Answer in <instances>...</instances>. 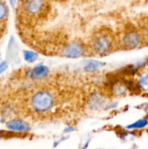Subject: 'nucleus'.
Masks as SVG:
<instances>
[{"label": "nucleus", "instance_id": "nucleus-1", "mask_svg": "<svg viewBox=\"0 0 148 149\" xmlns=\"http://www.w3.org/2000/svg\"><path fill=\"white\" fill-rule=\"evenodd\" d=\"M148 45V41L139 26L128 24L117 34V47L124 51H133Z\"/></svg>", "mask_w": 148, "mask_h": 149}, {"label": "nucleus", "instance_id": "nucleus-2", "mask_svg": "<svg viewBox=\"0 0 148 149\" xmlns=\"http://www.w3.org/2000/svg\"><path fill=\"white\" fill-rule=\"evenodd\" d=\"M90 51L97 56L104 57L113 51L117 47V34H114L109 29H102L96 32L91 40Z\"/></svg>", "mask_w": 148, "mask_h": 149}, {"label": "nucleus", "instance_id": "nucleus-3", "mask_svg": "<svg viewBox=\"0 0 148 149\" xmlns=\"http://www.w3.org/2000/svg\"><path fill=\"white\" fill-rule=\"evenodd\" d=\"M54 93L50 90H38L31 94L29 100L30 108L37 113H45L55 105Z\"/></svg>", "mask_w": 148, "mask_h": 149}, {"label": "nucleus", "instance_id": "nucleus-4", "mask_svg": "<svg viewBox=\"0 0 148 149\" xmlns=\"http://www.w3.org/2000/svg\"><path fill=\"white\" fill-rule=\"evenodd\" d=\"M88 50L89 48L85 44L78 41H72L65 44L61 47L59 54L61 57L75 59L85 56L88 52Z\"/></svg>", "mask_w": 148, "mask_h": 149}, {"label": "nucleus", "instance_id": "nucleus-5", "mask_svg": "<svg viewBox=\"0 0 148 149\" xmlns=\"http://www.w3.org/2000/svg\"><path fill=\"white\" fill-rule=\"evenodd\" d=\"M46 0H22L20 3L21 11L28 17H38L45 10Z\"/></svg>", "mask_w": 148, "mask_h": 149}, {"label": "nucleus", "instance_id": "nucleus-6", "mask_svg": "<svg viewBox=\"0 0 148 149\" xmlns=\"http://www.w3.org/2000/svg\"><path fill=\"white\" fill-rule=\"evenodd\" d=\"M27 77L32 81H40L45 79L50 74V69L48 66L43 64H38L31 68L27 72Z\"/></svg>", "mask_w": 148, "mask_h": 149}, {"label": "nucleus", "instance_id": "nucleus-7", "mask_svg": "<svg viewBox=\"0 0 148 149\" xmlns=\"http://www.w3.org/2000/svg\"><path fill=\"white\" fill-rule=\"evenodd\" d=\"M6 127L16 133H27L31 130V125L24 120L15 118L6 122Z\"/></svg>", "mask_w": 148, "mask_h": 149}, {"label": "nucleus", "instance_id": "nucleus-8", "mask_svg": "<svg viewBox=\"0 0 148 149\" xmlns=\"http://www.w3.org/2000/svg\"><path fill=\"white\" fill-rule=\"evenodd\" d=\"M88 104L91 109L97 110L106 106V100L100 93H94L88 100Z\"/></svg>", "mask_w": 148, "mask_h": 149}, {"label": "nucleus", "instance_id": "nucleus-9", "mask_svg": "<svg viewBox=\"0 0 148 149\" xmlns=\"http://www.w3.org/2000/svg\"><path fill=\"white\" fill-rule=\"evenodd\" d=\"M104 64L99 60H95V59H89L86 60L85 62L84 65V70L86 72L89 73H92V72H96L98 71H99L102 67H103Z\"/></svg>", "mask_w": 148, "mask_h": 149}, {"label": "nucleus", "instance_id": "nucleus-10", "mask_svg": "<svg viewBox=\"0 0 148 149\" xmlns=\"http://www.w3.org/2000/svg\"><path fill=\"white\" fill-rule=\"evenodd\" d=\"M7 58L9 59H15L17 56H18V45L17 43L16 42V39L11 37L8 45H7Z\"/></svg>", "mask_w": 148, "mask_h": 149}, {"label": "nucleus", "instance_id": "nucleus-11", "mask_svg": "<svg viewBox=\"0 0 148 149\" xmlns=\"http://www.w3.org/2000/svg\"><path fill=\"white\" fill-rule=\"evenodd\" d=\"M148 127V119H140L126 127L129 130H140Z\"/></svg>", "mask_w": 148, "mask_h": 149}, {"label": "nucleus", "instance_id": "nucleus-12", "mask_svg": "<svg viewBox=\"0 0 148 149\" xmlns=\"http://www.w3.org/2000/svg\"><path fill=\"white\" fill-rule=\"evenodd\" d=\"M23 58L28 63H34L38 58V54L36 52L31 50H25L23 52Z\"/></svg>", "mask_w": 148, "mask_h": 149}, {"label": "nucleus", "instance_id": "nucleus-13", "mask_svg": "<svg viewBox=\"0 0 148 149\" xmlns=\"http://www.w3.org/2000/svg\"><path fill=\"white\" fill-rule=\"evenodd\" d=\"M8 15H9V7L3 0H0V24L6 20Z\"/></svg>", "mask_w": 148, "mask_h": 149}, {"label": "nucleus", "instance_id": "nucleus-14", "mask_svg": "<svg viewBox=\"0 0 148 149\" xmlns=\"http://www.w3.org/2000/svg\"><path fill=\"white\" fill-rule=\"evenodd\" d=\"M139 28L141 30V31L143 32L144 36L146 37L147 40L148 41V16L145 17L143 19L140 20Z\"/></svg>", "mask_w": 148, "mask_h": 149}, {"label": "nucleus", "instance_id": "nucleus-15", "mask_svg": "<svg viewBox=\"0 0 148 149\" xmlns=\"http://www.w3.org/2000/svg\"><path fill=\"white\" fill-rule=\"evenodd\" d=\"M138 86L142 89V90H145L147 91L148 90V72L147 74L141 76L139 80H138Z\"/></svg>", "mask_w": 148, "mask_h": 149}, {"label": "nucleus", "instance_id": "nucleus-16", "mask_svg": "<svg viewBox=\"0 0 148 149\" xmlns=\"http://www.w3.org/2000/svg\"><path fill=\"white\" fill-rule=\"evenodd\" d=\"M8 67H9V64H8L7 61H5V60L1 61L0 62V75L2 73H3L8 69Z\"/></svg>", "mask_w": 148, "mask_h": 149}, {"label": "nucleus", "instance_id": "nucleus-17", "mask_svg": "<svg viewBox=\"0 0 148 149\" xmlns=\"http://www.w3.org/2000/svg\"><path fill=\"white\" fill-rule=\"evenodd\" d=\"M8 2H9V3L11 5V7L14 8L15 5H16V3H17V0H8Z\"/></svg>", "mask_w": 148, "mask_h": 149}]
</instances>
